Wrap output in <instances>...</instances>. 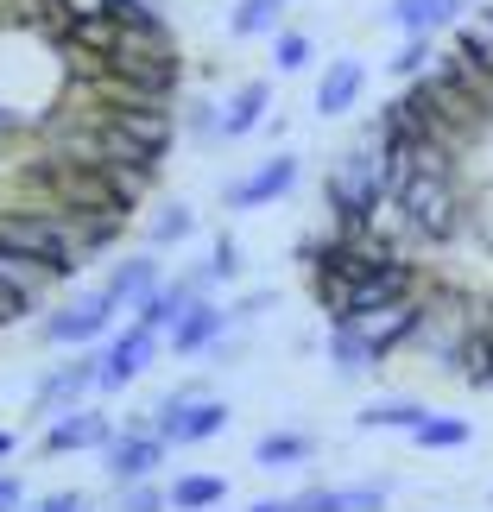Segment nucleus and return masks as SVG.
<instances>
[{
  "label": "nucleus",
  "instance_id": "1",
  "mask_svg": "<svg viewBox=\"0 0 493 512\" xmlns=\"http://www.w3.org/2000/svg\"><path fill=\"white\" fill-rule=\"evenodd\" d=\"M386 209L399 215V228L418 234V241H456V234L475 228V209H468L456 171H411L405 184H392Z\"/></svg>",
  "mask_w": 493,
  "mask_h": 512
},
{
  "label": "nucleus",
  "instance_id": "2",
  "mask_svg": "<svg viewBox=\"0 0 493 512\" xmlns=\"http://www.w3.org/2000/svg\"><path fill=\"white\" fill-rule=\"evenodd\" d=\"M0 247H13V253H26V260H38L57 285L83 272V253H76V241H70V215L51 209V203H38V209H7V215H0Z\"/></svg>",
  "mask_w": 493,
  "mask_h": 512
},
{
  "label": "nucleus",
  "instance_id": "3",
  "mask_svg": "<svg viewBox=\"0 0 493 512\" xmlns=\"http://www.w3.org/2000/svg\"><path fill=\"white\" fill-rule=\"evenodd\" d=\"M121 310H127V304L102 285V291H89V298H70L64 310H45V317H38V342H45V348H89V342H108Z\"/></svg>",
  "mask_w": 493,
  "mask_h": 512
},
{
  "label": "nucleus",
  "instance_id": "4",
  "mask_svg": "<svg viewBox=\"0 0 493 512\" xmlns=\"http://www.w3.org/2000/svg\"><path fill=\"white\" fill-rule=\"evenodd\" d=\"M159 354H165L159 329H146V323L114 329V336L95 348V392H102V399H108V392H127L146 367H159Z\"/></svg>",
  "mask_w": 493,
  "mask_h": 512
},
{
  "label": "nucleus",
  "instance_id": "5",
  "mask_svg": "<svg viewBox=\"0 0 493 512\" xmlns=\"http://www.w3.org/2000/svg\"><path fill=\"white\" fill-rule=\"evenodd\" d=\"M298 177H304L298 152H272V159H260L247 177H228V184H222V209L247 215V209H266V203H285V196L298 190Z\"/></svg>",
  "mask_w": 493,
  "mask_h": 512
},
{
  "label": "nucleus",
  "instance_id": "6",
  "mask_svg": "<svg viewBox=\"0 0 493 512\" xmlns=\"http://www.w3.org/2000/svg\"><path fill=\"white\" fill-rule=\"evenodd\" d=\"M171 462V443L152 430L146 418H133L121 437H114L108 449H102V475L114 481V487H133V481H152L159 468Z\"/></svg>",
  "mask_w": 493,
  "mask_h": 512
},
{
  "label": "nucleus",
  "instance_id": "7",
  "mask_svg": "<svg viewBox=\"0 0 493 512\" xmlns=\"http://www.w3.org/2000/svg\"><path fill=\"white\" fill-rule=\"evenodd\" d=\"M89 399H95V354H76V361H57V367H45V373L32 380V418H38V424L64 418V411L89 405Z\"/></svg>",
  "mask_w": 493,
  "mask_h": 512
},
{
  "label": "nucleus",
  "instance_id": "8",
  "mask_svg": "<svg viewBox=\"0 0 493 512\" xmlns=\"http://www.w3.org/2000/svg\"><path fill=\"white\" fill-rule=\"evenodd\" d=\"M146 424L159 430V437H165L171 449H190V443L222 437V430H228V405L215 399V392H209V399H196V405H171V399H159Z\"/></svg>",
  "mask_w": 493,
  "mask_h": 512
},
{
  "label": "nucleus",
  "instance_id": "9",
  "mask_svg": "<svg viewBox=\"0 0 493 512\" xmlns=\"http://www.w3.org/2000/svg\"><path fill=\"white\" fill-rule=\"evenodd\" d=\"M121 437V424L108 418V411H95V405H76V411H64V418H51L45 424V437H38V449L45 456H83V449H102Z\"/></svg>",
  "mask_w": 493,
  "mask_h": 512
},
{
  "label": "nucleus",
  "instance_id": "10",
  "mask_svg": "<svg viewBox=\"0 0 493 512\" xmlns=\"http://www.w3.org/2000/svg\"><path fill=\"white\" fill-rule=\"evenodd\" d=\"M234 329V317H228V304H215V298H196L184 317H177L171 329H165V354H177V361H203V354L215 348Z\"/></svg>",
  "mask_w": 493,
  "mask_h": 512
},
{
  "label": "nucleus",
  "instance_id": "11",
  "mask_svg": "<svg viewBox=\"0 0 493 512\" xmlns=\"http://www.w3.org/2000/svg\"><path fill=\"white\" fill-rule=\"evenodd\" d=\"M424 323H430V304H424V298H399V304H386V310H373V317H361V329H367V342H373V354H380V361H392L405 342H418Z\"/></svg>",
  "mask_w": 493,
  "mask_h": 512
},
{
  "label": "nucleus",
  "instance_id": "12",
  "mask_svg": "<svg viewBox=\"0 0 493 512\" xmlns=\"http://www.w3.org/2000/svg\"><path fill=\"white\" fill-rule=\"evenodd\" d=\"M361 95H367V64L361 57H329L323 76H317V114L323 121H342V114L361 108Z\"/></svg>",
  "mask_w": 493,
  "mask_h": 512
},
{
  "label": "nucleus",
  "instance_id": "13",
  "mask_svg": "<svg viewBox=\"0 0 493 512\" xmlns=\"http://www.w3.org/2000/svg\"><path fill=\"white\" fill-rule=\"evenodd\" d=\"M272 121V76H247L234 83V95L222 102V140H247L253 127Z\"/></svg>",
  "mask_w": 493,
  "mask_h": 512
},
{
  "label": "nucleus",
  "instance_id": "14",
  "mask_svg": "<svg viewBox=\"0 0 493 512\" xmlns=\"http://www.w3.org/2000/svg\"><path fill=\"white\" fill-rule=\"evenodd\" d=\"M196 298H203V291H196V279H190V272H177V279L152 285L146 298L133 304V323H146V329H159V336H165V329H171L177 317H184V310H190Z\"/></svg>",
  "mask_w": 493,
  "mask_h": 512
},
{
  "label": "nucleus",
  "instance_id": "15",
  "mask_svg": "<svg viewBox=\"0 0 493 512\" xmlns=\"http://www.w3.org/2000/svg\"><path fill=\"white\" fill-rule=\"evenodd\" d=\"M386 26L399 38H437L456 26V13H449V0H386Z\"/></svg>",
  "mask_w": 493,
  "mask_h": 512
},
{
  "label": "nucleus",
  "instance_id": "16",
  "mask_svg": "<svg viewBox=\"0 0 493 512\" xmlns=\"http://www.w3.org/2000/svg\"><path fill=\"white\" fill-rule=\"evenodd\" d=\"M329 367H335V380H361V373L380 367V354H373L367 342V329L361 323H329Z\"/></svg>",
  "mask_w": 493,
  "mask_h": 512
},
{
  "label": "nucleus",
  "instance_id": "17",
  "mask_svg": "<svg viewBox=\"0 0 493 512\" xmlns=\"http://www.w3.org/2000/svg\"><path fill=\"white\" fill-rule=\"evenodd\" d=\"M152 285H165V260H159L152 247L133 253V260H114V272H108V291H114L121 304H140Z\"/></svg>",
  "mask_w": 493,
  "mask_h": 512
},
{
  "label": "nucleus",
  "instance_id": "18",
  "mask_svg": "<svg viewBox=\"0 0 493 512\" xmlns=\"http://www.w3.org/2000/svg\"><path fill=\"white\" fill-rule=\"evenodd\" d=\"M196 234V215H190V203H177V196H165V203H152V215H146V247L152 253H165V247H184Z\"/></svg>",
  "mask_w": 493,
  "mask_h": 512
},
{
  "label": "nucleus",
  "instance_id": "19",
  "mask_svg": "<svg viewBox=\"0 0 493 512\" xmlns=\"http://www.w3.org/2000/svg\"><path fill=\"white\" fill-rule=\"evenodd\" d=\"M253 462L260 468H304V462H317V437L310 430H272V437L253 443Z\"/></svg>",
  "mask_w": 493,
  "mask_h": 512
},
{
  "label": "nucleus",
  "instance_id": "20",
  "mask_svg": "<svg viewBox=\"0 0 493 512\" xmlns=\"http://www.w3.org/2000/svg\"><path fill=\"white\" fill-rule=\"evenodd\" d=\"M64 215H70V241H76V253H83V266L127 234V215H76V209H64Z\"/></svg>",
  "mask_w": 493,
  "mask_h": 512
},
{
  "label": "nucleus",
  "instance_id": "21",
  "mask_svg": "<svg viewBox=\"0 0 493 512\" xmlns=\"http://www.w3.org/2000/svg\"><path fill=\"white\" fill-rule=\"evenodd\" d=\"M285 7H291V0H234V7H228V32L234 38H272L285 26Z\"/></svg>",
  "mask_w": 493,
  "mask_h": 512
},
{
  "label": "nucleus",
  "instance_id": "22",
  "mask_svg": "<svg viewBox=\"0 0 493 512\" xmlns=\"http://www.w3.org/2000/svg\"><path fill=\"white\" fill-rule=\"evenodd\" d=\"M165 500H171V512H215L228 500V481L222 475H177L165 487Z\"/></svg>",
  "mask_w": 493,
  "mask_h": 512
},
{
  "label": "nucleus",
  "instance_id": "23",
  "mask_svg": "<svg viewBox=\"0 0 493 512\" xmlns=\"http://www.w3.org/2000/svg\"><path fill=\"white\" fill-rule=\"evenodd\" d=\"M190 279H196V291H203V298H209L215 285H234V279H241V247H234L228 234H222V241L209 247V260H196V266H190Z\"/></svg>",
  "mask_w": 493,
  "mask_h": 512
},
{
  "label": "nucleus",
  "instance_id": "24",
  "mask_svg": "<svg viewBox=\"0 0 493 512\" xmlns=\"http://www.w3.org/2000/svg\"><path fill=\"white\" fill-rule=\"evenodd\" d=\"M430 418V405L424 399H380V405H367L361 411V430H405V437H411V430H418Z\"/></svg>",
  "mask_w": 493,
  "mask_h": 512
},
{
  "label": "nucleus",
  "instance_id": "25",
  "mask_svg": "<svg viewBox=\"0 0 493 512\" xmlns=\"http://www.w3.org/2000/svg\"><path fill=\"white\" fill-rule=\"evenodd\" d=\"M310 64H317V38H310V32H298V26L272 32V70H279V76H298Z\"/></svg>",
  "mask_w": 493,
  "mask_h": 512
},
{
  "label": "nucleus",
  "instance_id": "26",
  "mask_svg": "<svg viewBox=\"0 0 493 512\" xmlns=\"http://www.w3.org/2000/svg\"><path fill=\"white\" fill-rule=\"evenodd\" d=\"M430 64H437V38H405V45L386 57V76L392 83H418V76H430Z\"/></svg>",
  "mask_w": 493,
  "mask_h": 512
},
{
  "label": "nucleus",
  "instance_id": "27",
  "mask_svg": "<svg viewBox=\"0 0 493 512\" xmlns=\"http://www.w3.org/2000/svg\"><path fill=\"white\" fill-rule=\"evenodd\" d=\"M0 285H13V291H26V298H45V285H57L38 260H26V253H13V247H0Z\"/></svg>",
  "mask_w": 493,
  "mask_h": 512
},
{
  "label": "nucleus",
  "instance_id": "28",
  "mask_svg": "<svg viewBox=\"0 0 493 512\" xmlns=\"http://www.w3.org/2000/svg\"><path fill=\"white\" fill-rule=\"evenodd\" d=\"M475 430H468V418H443V411H430V418L411 430V443L418 449H462Z\"/></svg>",
  "mask_w": 493,
  "mask_h": 512
},
{
  "label": "nucleus",
  "instance_id": "29",
  "mask_svg": "<svg viewBox=\"0 0 493 512\" xmlns=\"http://www.w3.org/2000/svg\"><path fill=\"white\" fill-rule=\"evenodd\" d=\"M177 127L190 133V140H222V102L215 95H196V102H184V114H177Z\"/></svg>",
  "mask_w": 493,
  "mask_h": 512
},
{
  "label": "nucleus",
  "instance_id": "30",
  "mask_svg": "<svg viewBox=\"0 0 493 512\" xmlns=\"http://www.w3.org/2000/svg\"><path fill=\"white\" fill-rule=\"evenodd\" d=\"M108 512H171V500H165V487L133 481V487H121V494H114V506H108Z\"/></svg>",
  "mask_w": 493,
  "mask_h": 512
},
{
  "label": "nucleus",
  "instance_id": "31",
  "mask_svg": "<svg viewBox=\"0 0 493 512\" xmlns=\"http://www.w3.org/2000/svg\"><path fill=\"white\" fill-rule=\"evenodd\" d=\"M291 512H348V487H304L291 494Z\"/></svg>",
  "mask_w": 493,
  "mask_h": 512
},
{
  "label": "nucleus",
  "instance_id": "32",
  "mask_svg": "<svg viewBox=\"0 0 493 512\" xmlns=\"http://www.w3.org/2000/svg\"><path fill=\"white\" fill-rule=\"evenodd\" d=\"M272 304H279V291H272V285H260V291H247V298H234V304H228V317H234V329H247L253 317H266Z\"/></svg>",
  "mask_w": 493,
  "mask_h": 512
},
{
  "label": "nucleus",
  "instance_id": "33",
  "mask_svg": "<svg viewBox=\"0 0 493 512\" xmlns=\"http://www.w3.org/2000/svg\"><path fill=\"white\" fill-rule=\"evenodd\" d=\"M241 348H247V342H241V329H228V336L203 354V367H234V361H241Z\"/></svg>",
  "mask_w": 493,
  "mask_h": 512
},
{
  "label": "nucleus",
  "instance_id": "34",
  "mask_svg": "<svg viewBox=\"0 0 493 512\" xmlns=\"http://www.w3.org/2000/svg\"><path fill=\"white\" fill-rule=\"evenodd\" d=\"M38 512H89V494H83V487H57V494H45Z\"/></svg>",
  "mask_w": 493,
  "mask_h": 512
},
{
  "label": "nucleus",
  "instance_id": "35",
  "mask_svg": "<svg viewBox=\"0 0 493 512\" xmlns=\"http://www.w3.org/2000/svg\"><path fill=\"white\" fill-rule=\"evenodd\" d=\"M165 399H171V405H196V399H209V380H203V373H190V380H177Z\"/></svg>",
  "mask_w": 493,
  "mask_h": 512
},
{
  "label": "nucleus",
  "instance_id": "36",
  "mask_svg": "<svg viewBox=\"0 0 493 512\" xmlns=\"http://www.w3.org/2000/svg\"><path fill=\"white\" fill-rule=\"evenodd\" d=\"M19 506H26V481L13 468H0V512H19Z\"/></svg>",
  "mask_w": 493,
  "mask_h": 512
},
{
  "label": "nucleus",
  "instance_id": "37",
  "mask_svg": "<svg viewBox=\"0 0 493 512\" xmlns=\"http://www.w3.org/2000/svg\"><path fill=\"white\" fill-rule=\"evenodd\" d=\"M64 7V19H95V13H108L114 0H57Z\"/></svg>",
  "mask_w": 493,
  "mask_h": 512
},
{
  "label": "nucleus",
  "instance_id": "38",
  "mask_svg": "<svg viewBox=\"0 0 493 512\" xmlns=\"http://www.w3.org/2000/svg\"><path fill=\"white\" fill-rule=\"evenodd\" d=\"M247 512H291V500H253Z\"/></svg>",
  "mask_w": 493,
  "mask_h": 512
},
{
  "label": "nucleus",
  "instance_id": "39",
  "mask_svg": "<svg viewBox=\"0 0 493 512\" xmlns=\"http://www.w3.org/2000/svg\"><path fill=\"white\" fill-rule=\"evenodd\" d=\"M13 456V430H0V462H7Z\"/></svg>",
  "mask_w": 493,
  "mask_h": 512
},
{
  "label": "nucleus",
  "instance_id": "40",
  "mask_svg": "<svg viewBox=\"0 0 493 512\" xmlns=\"http://www.w3.org/2000/svg\"><path fill=\"white\" fill-rule=\"evenodd\" d=\"M487 500H493V494H487Z\"/></svg>",
  "mask_w": 493,
  "mask_h": 512
}]
</instances>
